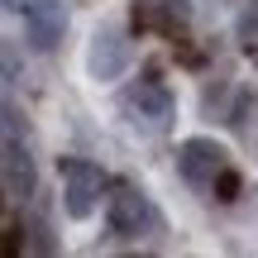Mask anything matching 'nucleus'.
Masks as SVG:
<instances>
[{"label":"nucleus","instance_id":"1","mask_svg":"<svg viewBox=\"0 0 258 258\" xmlns=\"http://www.w3.org/2000/svg\"><path fill=\"white\" fill-rule=\"evenodd\" d=\"M57 172H62V211L72 220H91L101 196H105V186H110V177L96 163H86V158H62Z\"/></svg>","mask_w":258,"mask_h":258},{"label":"nucleus","instance_id":"2","mask_svg":"<svg viewBox=\"0 0 258 258\" xmlns=\"http://www.w3.org/2000/svg\"><path fill=\"white\" fill-rule=\"evenodd\" d=\"M105 225H110L115 239H139V234L158 230V215H153L148 196L139 191L134 182H115L110 201H105Z\"/></svg>","mask_w":258,"mask_h":258},{"label":"nucleus","instance_id":"3","mask_svg":"<svg viewBox=\"0 0 258 258\" xmlns=\"http://www.w3.org/2000/svg\"><path fill=\"white\" fill-rule=\"evenodd\" d=\"M129 29L134 34H163L177 43L191 29V5L186 0H134L129 5Z\"/></svg>","mask_w":258,"mask_h":258},{"label":"nucleus","instance_id":"4","mask_svg":"<svg viewBox=\"0 0 258 258\" xmlns=\"http://www.w3.org/2000/svg\"><path fill=\"white\" fill-rule=\"evenodd\" d=\"M220 167H225V148L215 144V139L196 134V139H182V144H177V172H182L186 186L211 191L215 177H220Z\"/></svg>","mask_w":258,"mask_h":258},{"label":"nucleus","instance_id":"5","mask_svg":"<svg viewBox=\"0 0 258 258\" xmlns=\"http://www.w3.org/2000/svg\"><path fill=\"white\" fill-rule=\"evenodd\" d=\"M124 105L139 115V120H148V124H158L163 129L167 120H172V91H167V82L148 67V72H139V82H129V91H124Z\"/></svg>","mask_w":258,"mask_h":258},{"label":"nucleus","instance_id":"6","mask_svg":"<svg viewBox=\"0 0 258 258\" xmlns=\"http://www.w3.org/2000/svg\"><path fill=\"white\" fill-rule=\"evenodd\" d=\"M67 34V0H29L24 5V38L38 53H53Z\"/></svg>","mask_w":258,"mask_h":258},{"label":"nucleus","instance_id":"7","mask_svg":"<svg viewBox=\"0 0 258 258\" xmlns=\"http://www.w3.org/2000/svg\"><path fill=\"white\" fill-rule=\"evenodd\" d=\"M124 67H129V38L115 24L96 29L91 48H86V72H91L96 82H120Z\"/></svg>","mask_w":258,"mask_h":258},{"label":"nucleus","instance_id":"8","mask_svg":"<svg viewBox=\"0 0 258 258\" xmlns=\"http://www.w3.org/2000/svg\"><path fill=\"white\" fill-rule=\"evenodd\" d=\"M34 191H38V172H34V158H29V144L19 134H5V196L29 201Z\"/></svg>","mask_w":258,"mask_h":258},{"label":"nucleus","instance_id":"9","mask_svg":"<svg viewBox=\"0 0 258 258\" xmlns=\"http://www.w3.org/2000/svg\"><path fill=\"white\" fill-rule=\"evenodd\" d=\"M19 220H24V230H29V249L34 253H57V239H53V230H48V220H43L38 206H29Z\"/></svg>","mask_w":258,"mask_h":258},{"label":"nucleus","instance_id":"10","mask_svg":"<svg viewBox=\"0 0 258 258\" xmlns=\"http://www.w3.org/2000/svg\"><path fill=\"white\" fill-rule=\"evenodd\" d=\"M234 38H239V48L249 57H258V0H249L239 15V24H234Z\"/></svg>","mask_w":258,"mask_h":258},{"label":"nucleus","instance_id":"11","mask_svg":"<svg viewBox=\"0 0 258 258\" xmlns=\"http://www.w3.org/2000/svg\"><path fill=\"white\" fill-rule=\"evenodd\" d=\"M211 191H215V201H220V206H230V201H239V191H244V177L234 172L230 163H225V167H220V177H215V186H211Z\"/></svg>","mask_w":258,"mask_h":258},{"label":"nucleus","instance_id":"12","mask_svg":"<svg viewBox=\"0 0 258 258\" xmlns=\"http://www.w3.org/2000/svg\"><path fill=\"white\" fill-rule=\"evenodd\" d=\"M19 82V53H15V43H5V86H15Z\"/></svg>","mask_w":258,"mask_h":258},{"label":"nucleus","instance_id":"13","mask_svg":"<svg viewBox=\"0 0 258 258\" xmlns=\"http://www.w3.org/2000/svg\"><path fill=\"white\" fill-rule=\"evenodd\" d=\"M24 5H29V0H5V10H10V15H24Z\"/></svg>","mask_w":258,"mask_h":258}]
</instances>
